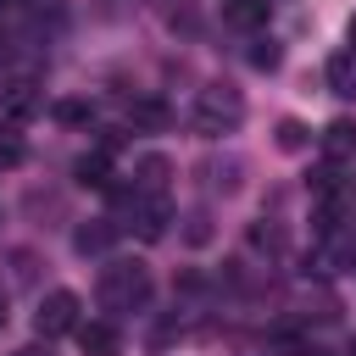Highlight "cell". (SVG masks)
<instances>
[{
	"label": "cell",
	"mask_w": 356,
	"mask_h": 356,
	"mask_svg": "<svg viewBox=\"0 0 356 356\" xmlns=\"http://www.w3.org/2000/svg\"><path fill=\"white\" fill-rule=\"evenodd\" d=\"M222 17H228L234 28H261V22H267V0H228Z\"/></svg>",
	"instance_id": "obj_11"
},
{
	"label": "cell",
	"mask_w": 356,
	"mask_h": 356,
	"mask_svg": "<svg viewBox=\"0 0 356 356\" xmlns=\"http://www.w3.org/2000/svg\"><path fill=\"white\" fill-rule=\"evenodd\" d=\"M78 345H83V356H117L122 334H117V323H78Z\"/></svg>",
	"instance_id": "obj_6"
},
{
	"label": "cell",
	"mask_w": 356,
	"mask_h": 356,
	"mask_svg": "<svg viewBox=\"0 0 356 356\" xmlns=\"http://www.w3.org/2000/svg\"><path fill=\"white\" fill-rule=\"evenodd\" d=\"M0 323H6V295H0Z\"/></svg>",
	"instance_id": "obj_20"
},
{
	"label": "cell",
	"mask_w": 356,
	"mask_h": 356,
	"mask_svg": "<svg viewBox=\"0 0 356 356\" xmlns=\"http://www.w3.org/2000/svg\"><path fill=\"white\" fill-rule=\"evenodd\" d=\"M11 356H50V345H22V350H11Z\"/></svg>",
	"instance_id": "obj_18"
},
{
	"label": "cell",
	"mask_w": 356,
	"mask_h": 356,
	"mask_svg": "<svg viewBox=\"0 0 356 356\" xmlns=\"http://www.w3.org/2000/svg\"><path fill=\"white\" fill-rule=\"evenodd\" d=\"M345 33H350V50H356V17H350V28H345Z\"/></svg>",
	"instance_id": "obj_19"
},
{
	"label": "cell",
	"mask_w": 356,
	"mask_h": 356,
	"mask_svg": "<svg viewBox=\"0 0 356 356\" xmlns=\"http://www.w3.org/2000/svg\"><path fill=\"white\" fill-rule=\"evenodd\" d=\"M323 156L328 161H350L356 156V122H328L323 128Z\"/></svg>",
	"instance_id": "obj_9"
},
{
	"label": "cell",
	"mask_w": 356,
	"mask_h": 356,
	"mask_svg": "<svg viewBox=\"0 0 356 356\" xmlns=\"http://www.w3.org/2000/svg\"><path fill=\"white\" fill-rule=\"evenodd\" d=\"M72 178H78L83 189H111V150H89V156H78Z\"/></svg>",
	"instance_id": "obj_8"
},
{
	"label": "cell",
	"mask_w": 356,
	"mask_h": 356,
	"mask_svg": "<svg viewBox=\"0 0 356 356\" xmlns=\"http://www.w3.org/2000/svg\"><path fill=\"white\" fill-rule=\"evenodd\" d=\"M250 245H256V250H284V228H267V222H250Z\"/></svg>",
	"instance_id": "obj_16"
},
{
	"label": "cell",
	"mask_w": 356,
	"mask_h": 356,
	"mask_svg": "<svg viewBox=\"0 0 356 356\" xmlns=\"http://www.w3.org/2000/svg\"><path fill=\"white\" fill-rule=\"evenodd\" d=\"M117 234H122V228H117L111 217H95V222H83V228L72 234V250H78V256H106V250L117 245Z\"/></svg>",
	"instance_id": "obj_5"
},
{
	"label": "cell",
	"mask_w": 356,
	"mask_h": 356,
	"mask_svg": "<svg viewBox=\"0 0 356 356\" xmlns=\"http://www.w3.org/2000/svg\"><path fill=\"white\" fill-rule=\"evenodd\" d=\"M50 117H56L61 128H89V122H95V106H89V100H56Z\"/></svg>",
	"instance_id": "obj_12"
},
{
	"label": "cell",
	"mask_w": 356,
	"mask_h": 356,
	"mask_svg": "<svg viewBox=\"0 0 356 356\" xmlns=\"http://www.w3.org/2000/svg\"><path fill=\"white\" fill-rule=\"evenodd\" d=\"M328 83H334V95L356 100V50H339V56L328 61Z\"/></svg>",
	"instance_id": "obj_10"
},
{
	"label": "cell",
	"mask_w": 356,
	"mask_h": 356,
	"mask_svg": "<svg viewBox=\"0 0 356 356\" xmlns=\"http://www.w3.org/2000/svg\"><path fill=\"white\" fill-rule=\"evenodd\" d=\"M312 145V134H306V122H295V117H284L278 122V150H306Z\"/></svg>",
	"instance_id": "obj_15"
},
{
	"label": "cell",
	"mask_w": 356,
	"mask_h": 356,
	"mask_svg": "<svg viewBox=\"0 0 356 356\" xmlns=\"http://www.w3.org/2000/svg\"><path fill=\"white\" fill-rule=\"evenodd\" d=\"M100 306L106 312H145L150 306V267L145 261H111L100 273Z\"/></svg>",
	"instance_id": "obj_1"
},
{
	"label": "cell",
	"mask_w": 356,
	"mask_h": 356,
	"mask_svg": "<svg viewBox=\"0 0 356 356\" xmlns=\"http://www.w3.org/2000/svg\"><path fill=\"white\" fill-rule=\"evenodd\" d=\"M167 172H172L167 156H139L134 161V195H161L167 189Z\"/></svg>",
	"instance_id": "obj_7"
},
{
	"label": "cell",
	"mask_w": 356,
	"mask_h": 356,
	"mask_svg": "<svg viewBox=\"0 0 356 356\" xmlns=\"http://www.w3.org/2000/svg\"><path fill=\"white\" fill-rule=\"evenodd\" d=\"M167 117H172V111H167L161 100H150V95L128 106V122H134V128H167Z\"/></svg>",
	"instance_id": "obj_13"
},
{
	"label": "cell",
	"mask_w": 356,
	"mask_h": 356,
	"mask_svg": "<svg viewBox=\"0 0 356 356\" xmlns=\"http://www.w3.org/2000/svg\"><path fill=\"white\" fill-rule=\"evenodd\" d=\"M250 67L273 72V67H278V44H273V39H256V50H250Z\"/></svg>",
	"instance_id": "obj_17"
},
{
	"label": "cell",
	"mask_w": 356,
	"mask_h": 356,
	"mask_svg": "<svg viewBox=\"0 0 356 356\" xmlns=\"http://www.w3.org/2000/svg\"><path fill=\"white\" fill-rule=\"evenodd\" d=\"M22 156H28V145H22V134L6 122V128H0V167H22Z\"/></svg>",
	"instance_id": "obj_14"
},
{
	"label": "cell",
	"mask_w": 356,
	"mask_h": 356,
	"mask_svg": "<svg viewBox=\"0 0 356 356\" xmlns=\"http://www.w3.org/2000/svg\"><path fill=\"white\" fill-rule=\"evenodd\" d=\"M78 323H83V300L72 295V289H50L44 300H39V312H33V334L50 345V339H61V334H78Z\"/></svg>",
	"instance_id": "obj_3"
},
{
	"label": "cell",
	"mask_w": 356,
	"mask_h": 356,
	"mask_svg": "<svg viewBox=\"0 0 356 356\" xmlns=\"http://www.w3.org/2000/svg\"><path fill=\"white\" fill-rule=\"evenodd\" d=\"M0 111H6L11 122H28V117L44 111V95H39L33 83H6V89H0Z\"/></svg>",
	"instance_id": "obj_4"
},
{
	"label": "cell",
	"mask_w": 356,
	"mask_h": 356,
	"mask_svg": "<svg viewBox=\"0 0 356 356\" xmlns=\"http://www.w3.org/2000/svg\"><path fill=\"white\" fill-rule=\"evenodd\" d=\"M195 122H200V134H234V128L245 122V95L228 89V83L200 89V100H195Z\"/></svg>",
	"instance_id": "obj_2"
},
{
	"label": "cell",
	"mask_w": 356,
	"mask_h": 356,
	"mask_svg": "<svg viewBox=\"0 0 356 356\" xmlns=\"http://www.w3.org/2000/svg\"><path fill=\"white\" fill-rule=\"evenodd\" d=\"M345 356H356V339H350V350H345Z\"/></svg>",
	"instance_id": "obj_22"
},
{
	"label": "cell",
	"mask_w": 356,
	"mask_h": 356,
	"mask_svg": "<svg viewBox=\"0 0 356 356\" xmlns=\"http://www.w3.org/2000/svg\"><path fill=\"white\" fill-rule=\"evenodd\" d=\"M11 6H17V0H0V11H11Z\"/></svg>",
	"instance_id": "obj_21"
}]
</instances>
